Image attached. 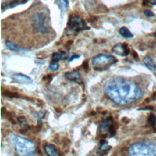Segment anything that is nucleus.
<instances>
[{
	"mask_svg": "<svg viewBox=\"0 0 156 156\" xmlns=\"http://www.w3.org/2000/svg\"><path fill=\"white\" fill-rule=\"evenodd\" d=\"M67 27L69 31L74 32H79L89 29L85 21L77 16H72L69 19L67 23Z\"/></svg>",
	"mask_w": 156,
	"mask_h": 156,
	"instance_id": "nucleus-6",
	"label": "nucleus"
},
{
	"mask_svg": "<svg viewBox=\"0 0 156 156\" xmlns=\"http://www.w3.org/2000/svg\"><path fill=\"white\" fill-rule=\"evenodd\" d=\"M143 13H144V15H146V16H147V17L152 18V17H154V16H155V14H154V12H152L151 10L146 9V10H145L143 12Z\"/></svg>",
	"mask_w": 156,
	"mask_h": 156,
	"instance_id": "nucleus-22",
	"label": "nucleus"
},
{
	"mask_svg": "<svg viewBox=\"0 0 156 156\" xmlns=\"http://www.w3.org/2000/svg\"><path fill=\"white\" fill-rule=\"evenodd\" d=\"M104 91L109 99L119 105L133 103L143 96V92L136 83L122 77L107 81L104 87Z\"/></svg>",
	"mask_w": 156,
	"mask_h": 156,
	"instance_id": "nucleus-1",
	"label": "nucleus"
},
{
	"mask_svg": "<svg viewBox=\"0 0 156 156\" xmlns=\"http://www.w3.org/2000/svg\"><path fill=\"white\" fill-rule=\"evenodd\" d=\"M110 149H111V146L108 144L107 142H106L105 141H101V145H100L99 148V150L101 152L108 151Z\"/></svg>",
	"mask_w": 156,
	"mask_h": 156,
	"instance_id": "nucleus-18",
	"label": "nucleus"
},
{
	"mask_svg": "<svg viewBox=\"0 0 156 156\" xmlns=\"http://www.w3.org/2000/svg\"><path fill=\"white\" fill-rule=\"evenodd\" d=\"M2 95L4 96H7L9 98H18L19 97V94L16 93V92H12V91H5L2 93Z\"/></svg>",
	"mask_w": 156,
	"mask_h": 156,
	"instance_id": "nucleus-19",
	"label": "nucleus"
},
{
	"mask_svg": "<svg viewBox=\"0 0 156 156\" xmlns=\"http://www.w3.org/2000/svg\"><path fill=\"white\" fill-rule=\"evenodd\" d=\"M17 121L19 123V125L21 127V129L23 131H27L30 129V126L28 124L27 119L24 116H19L17 118Z\"/></svg>",
	"mask_w": 156,
	"mask_h": 156,
	"instance_id": "nucleus-14",
	"label": "nucleus"
},
{
	"mask_svg": "<svg viewBox=\"0 0 156 156\" xmlns=\"http://www.w3.org/2000/svg\"><path fill=\"white\" fill-rule=\"evenodd\" d=\"M117 62L118 60L114 56L100 54L93 58L92 65L95 70L103 71L108 69Z\"/></svg>",
	"mask_w": 156,
	"mask_h": 156,
	"instance_id": "nucleus-4",
	"label": "nucleus"
},
{
	"mask_svg": "<svg viewBox=\"0 0 156 156\" xmlns=\"http://www.w3.org/2000/svg\"><path fill=\"white\" fill-rule=\"evenodd\" d=\"M82 66H83V69L85 71L88 70V61L87 60H85V62H83V63L82 64Z\"/></svg>",
	"mask_w": 156,
	"mask_h": 156,
	"instance_id": "nucleus-24",
	"label": "nucleus"
},
{
	"mask_svg": "<svg viewBox=\"0 0 156 156\" xmlns=\"http://www.w3.org/2000/svg\"><path fill=\"white\" fill-rule=\"evenodd\" d=\"M154 36L156 37V31L154 32Z\"/></svg>",
	"mask_w": 156,
	"mask_h": 156,
	"instance_id": "nucleus-28",
	"label": "nucleus"
},
{
	"mask_svg": "<svg viewBox=\"0 0 156 156\" xmlns=\"http://www.w3.org/2000/svg\"><path fill=\"white\" fill-rule=\"evenodd\" d=\"M143 62L144 65L151 71H156V64L154 59L150 56H145L143 58Z\"/></svg>",
	"mask_w": 156,
	"mask_h": 156,
	"instance_id": "nucleus-11",
	"label": "nucleus"
},
{
	"mask_svg": "<svg viewBox=\"0 0 156 156\" xmlns=\"http://www.w3.org/2000/svg\"><path fill=\"white\" fill-rule=\"evenodd\" d=\"M149 118L150 122H152V124L154 125L155 124V122H156V118H155V116L154 115H152V116H151V115Z\"/></svg>",
	"mask_w": 156,
	"mask_h": 156,
	"instance_id": "nucleus-23",
	"label": "nucleus"
},
{
	"mask_svg": "<svg viewBox=\"0 0 156 156\" xmlns=\"http://www.w3.org/2000/svg\"><path fill=\"white\" fill-rule=\"evenodd\" d=\"M112 51L122 57H126L130 53V49L127 45V43H118L115 46H114L112 48Z\"/></svg>",
	"mask_w": 156,
	"mask_h": 156,
	"instance_id": "nucleus-7",
	"label": "nucleus"
},
{
	"mask_svg": "<svg viewBox=\"0 0 156 156\" xmlns=\"http://www.w3.org/2000/svg\"><path fill=\"white\" fill-rule=\"evenodd\" d=\"M27 2V0H8L2 3L1 9L5 10L9 9H12L19 5L26 4Z\"/></svg>",
	"mask_w": 156,
	"mask_h": 156,
	"instance_id": "nucleus-8",
	"label": "nucleus"
},
{
	"mask_svg": "<svg viewBox=\"0 0 156 156\" xmlns=\"http://www.w3.org/2000/svg\"><path fill=\"white\" fill-rule=\"evenodd\" d=\"M129 156H156V143L151 141H139L130 145Z\"/></svg>",
	"mask_w": 156,
	"mask_h": 156,
	"instance_id": "nucleus-2",
	"label": "nucleus"
},
{
	"mask_svg": "<svg viewBox=\"0 0 156 156\" xmlns=\"http://www.w3.org/2000/svg\"><path fill=\"white\" fill-rule=\"evenodd\" d=\"M59 68V65L58 63H51L49 66V69L52 71H57Z\"/></svg>",
	"mask_w": 156,
	"mask_h": 156,
	"instance_id": "nucleus-21",
	"label": "nucleus"
},
{
	"mask_svg": "<svg viewBox=\"0 0 156 156\" xmlns=\"http://www.w3.org/2000/svg\"><path fill=\"white\" fill-rule=\"evenodd\" d=\"M133 57L135 58H137L138 57V54L135 52H133Z\"/></svg>",
	"mask_w": 156,
	"mask_h": 156,
	"instance_id": "nucleus-27",
	"label": "nucleus"
},
{
	"mask_svg": "<svg viewBox=\"0 0 156 156\" xmlns=\"http://www.w3.org/2000/svg\"><path fill=\"white\" fill-rule=\"evenodd\" d=\"M65 76L70 81L79 83H81L82 82L81 76L78 71L74 70L71 72L66 73V74H65Z\"/></svg>",
	"mask_w": 156,
	"mask_h": 156,
	"instance_id": "nucleus-10",
	"label": "nucleus"
},
{
	"mask_svg": "<svg viewBox=\"0 0 156 156\" xmlns=\"http://www.w3.org/2000/svg\"><path fill=\"white\" fill-rule=\"evenodd\" d=\"M58 1L59 2L60 5L61 6V7L62 8L63 10H66L68 7V0H58Z\"/></svg>",
	"mask_w": 156,
	"mask_h": 156,
	"instance_id": "nucleus-20",
	"label": "nucleus"
},
{
	"mask_svg": "<svg viewBox=\"0 0 156 156\" xmlns=\"http://www.w3.org/2000/svg\"><path fill=\"white\" fill-rule=\"evenodd\" d=\"M119 33L121 36L126 38H132L133 37L132 33L129 30L127 27L125 26H123L119 29Z\"/></svg>",
	"mask_w": 156,
	"mask_h": 156,
	"instance_id": "nucleus-17",
	"label": "nucleus"
},
{
	"mask_svg": "<svg viewBox=\"0 0 156 156\" xmlns=\"http://www.w3.org/2000/svg\"><path fill=\"white\" fill-rule=\"evenodd\" d=\"M12 142L16 151L23 156H36V148L34 143L30 140L14 135Z\"/></svg>",
	"mask_w": 156,
	"mask_h": 156,
	"instance_id": "nucleus-3",
	"label": "nucleus"
},
{
	"mask_svg": "<svg viewBox=\"0 0 156 156\" xmlns=\"http://www.w3.org/2000/svg\"><path fill=\"white\" fill-rule=\"evenodd\" d=\"M112 124H113V118H112V116H109L102 122V124H101V130L108 132L109 129Z\"/></svg>",
	"mask_w": 156,
	"mask_h": 156,
	"instance_id": "nucleus-13",
	"label": "nucleus"
},
{
	"mask_svg": "<svg viewBox=\"0 0 156 156\" xmlns=\"http://www.w3.org/2000/svg\"><path fill=\"white\" fill-rule=\"evenodd\" d=\"M12 79L16 82L23 84H29L32 82L30 77L22 74H15L12 76Z\"/></svg>",
	"mask_w": 156,
	"mask_h": 156,
	"instance_id": "nucleus-9",
	"label": "nucleus"
},
{
	"mask_svg": "<svg viewBox=\"0 0 156 156\" xmlns=\"http://www.w3.org/2000/svg\"><path fill=\"white\" fill-rule=\"evenodd\" d=\"M80 57V56L79 55H77V54H74L69 59V62H71V61H73V60H74V59H76V58H79Z\"/></svg>",
	"mask_w": 156,
	"mask_h": 156,
	"instance_id": "nucleus-25",
	"label": "nucleus"
},
{
	"mask_svg": "<svg viewBox=\"0 0 156 156\" xmlns=\"http://www.w3.org/2000/svg\"><path fill=\"white\" fill-rule=\"evenodd\" d=\"M147 2L152 5H156V0H147Z\"/></svg>",
	"mask_w": 156,
	"mask_h": 156,
	"instance_id": "nucleus-26",
	"label": "nucleus"
},
{
	"mask_svg": "<svg viewBox=\"0 0 156 156\" xmlns=\"http://www.w3.org/2000/svg\"><path fill=\"white\" fill-rule=\"evenodd\" d=\"M68 54H65V52L62 53H54L52 55V60L54 63L57 62L61 60H65L68 58Z\"/></svg>",
	"mask_w": 156,
	"mask_h": 156,
	"instance_id": "nucleus-16",
	"label": "nucleus"
},
{
	"mask_svg": "<svg viewBox=\"0 0 156 156\" xmlns=\"http://www.w3.org/2000/svg\"><path fill=\"white\" fill-rule=\"evenodd\" d=\"M44 149L48 156H61L55 146L53 144H49L44 146Z\"/></svg>",
	"mask_w": 156,
	"mask_h": 156,
	"instance_id": "nucleus-12",
	"label": "nucleus"
},
{
	"mask_svg": "<svg viewBox=\"0 0 156 156\" xmlns=\"http://www.w3.org/2000/svg\"><path fill=\"white\" fill-rule=\"evenodd\" d=\"M5 46L10 51H15V52H22L24 51L25 49L15 44L12 43L10 41H5Z\"/></svg>",
	"mask_w": 156,
	"mask_h": 156,
	"instance_id": "nucleus-15",
	"label": "nucleus"
},
{
	"mask_svg": "<svg viewBox=\"0 0 156 156\" xmlns=\"http://www.w3.org/2000/svg\"><path fill=\"white\" fill-rule=\"evenodd\" d=\"M31 21L33 28L37 32L43 34L49 32V30L45 25L46 16L43 13H35L31 17Z\"/></svg>",
	"mask_w": 156,
	"mask_h": 156,
	"instance_id": "nucleus-5",
	"label": "nucleus"
}]
</instances>
